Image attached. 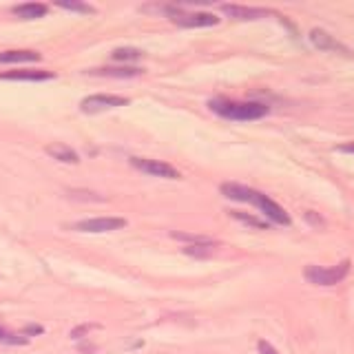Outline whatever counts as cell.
<instances>
[{"mask_svg":"<svg viewBox=\"0 0 354 354\" xmlns=\"http://www.w3.org/2000/svg\"><path fill=\"white\" fill-rule=\"evenodd\" d=\"M14 14L18 18H25V20H36V18H42L44 14H47V5H40V3L16 5L14 7Z\"/></svg>","mask_w":354,"mask_h":354,"instance_id":"13","label":"cell"},{"mask_svg":"<svg viewBox=\"0 0 354 354\" xmlns=\"http://www.w3.org/2000/svg\"><path fill=\"white\" fill-rule=\"evenodd\" d=\"M221 11L226 16L235 18V20H259L270 16L268 9H261V7H243V5H221Z\"/></svg>","mask_w":354,"mask_h":354,"instance_id":"9","label":"cell"},{"mask_svg":"<svg viewBox=\"0 0 354 354\" xmlns=\"http://www.w3.org/2000/svg\"><path fill=\"white\" fill-rule=\"evenodd\" d=\"M51 71H7L0 73V80H20V82H40V80H51Z\"/></svg>","mask_w":354,"mask_h":354,"instance_id":"10","label":"cell"},{"mask_svg":"<svg viewBox=\"0 0 354 354\" xmlns=\"http://www.w3.org/2000/svg\"><path fill=\"white\" fill-rule=\"evenodd\" d=\"M350 272V259H343L337 266H330V268H324V266H308L304 270V277L315 286H337L341 279H346Z\"/></svg>","mask_w":354,"mask_h":354,"instance_id":"3","label":"cell"},{"mask_svg":"<svg viewBox=\"0 0 354 354\" xmlns=\"http://www.w3.org/2000/svg\"><path fill=\"white\" fill-rule=\"evenodd\" d=\"M210 111H215L217 115L226 120H259L268 115V106L261 102H239V100H228V97H215L208 102Z\"/></svg>","mask_w":354,"mask_h":354,"instance_id":"2","label":"cell"},{"mask_svg":"<svg viewBox=\"0 0 354 354\" xmlns=\"http://www.w3.org/2000/svg\"><path fill=\"white\" fill-rule=\"evenodd\" d=\"M257 350H259V354H279V352H277V348L270 346L268 341H259L257 343Z\"/></svg>","mask_w":354,"mask_h":354,"instance_id":"21","label":"cell"},{"mask_svg":"<svg viewBox=\"0 0 354 354\" xmlns=\"http://www.w3.org/2000/svg\"><path fill=\"white\" fill-rule=\"evenodd\" d=\"M217 248V241H210V243H195V246H186L184 252L191 254V257H208L213 254Z\"/></svg>","mask_w":354,"mask_h":354,"instance_id":"15","label":"cell"},{"mask_svg":"<svg viewBox=\"0 0 354 354\" xmlns=\"http://www.w3.org/2000/svg\"><path fill=\"white\" fill-rule=\"evenodd\" d=\"M111 58L118 60V62H129V60H140L142 58V51L140 49H115L111 53Z\"/></svg>","mask_w":354,"mask_h":354,"instance_id":"18","label":"cell"},{"mask_svg":"<svg viewBox=\"0 0 354 354\" xmlns=\"http://www.w3.org/2000/svg\"><path fill=\"white\" fill-rule=\"evenodd\" d=\"M310 42L315 44L321 51H332V53H341V55H350V49L343 42H339L335 36H330L324 29H313L310 31Z\"/></svg>","mask_w":354,"mask_h":354,"instance_id":"8","label":"cell"},{"mask_svg":"<svg viewBox=\"0 0 354 354\" xmlns=\"http://www.w3.org/2000/svg\"><path fill=\"white\" fill-rule=\"evenodd\" d=\"M40 53L27 51V49H16V51H3L0 53V64H11V62H38Z\"/></svg>","mask_w":354,"mask_h":354,"instance_id":"12","label":"cell"},{"mask_svg":"<svg viewBox=\"0 0 354 354\" xmlns=\"http://www.w3.org/2000/svg\"><path fill=\"white\" fill-rule=\"evenodd\" d=\"M221 195L228 199H235V202H246V204L257 206L263 213V217L268 219V224L272 221V224H279V226H290V215H288L277 202H272L268 195L254 191V188L241 186V184H221Z\"/></svg>","mask_w":354,"mask_h":354,"instance_id":"1","label":"cell"},{"mask_svg":"<svg viewBox=\"0 0 354 354\" xmlns=\"http://www.w3.org/2000/svg\"><path fill=\"white\" fill-rule=\"evenodd\" d=\"M93 75H104V77H136L142 73V69H136V66H118V69H93L88 71Z\"/></svg>","mask_w":354,"mask_h":354,"instance_id":"14","label":"cell"},{"mask_svg":"<svg viewBox=\"0 0 354 354\" xmlns=\"http://www.w3.org/2000/svg\"><path fill=\"white\" fill-rule=\"evenodd\" d=\"M339 153H354V142H348V144H341V147H337Z\"/></svg>","mask_w":354,"mask_h":354,"instance_id":"22","label":"cell"},{"mask_svg":"<svg viewBox=\"0 0 354 354\" xmlns=\"http://www.w3.org/2000/svg\"><path fill=\"white\" fill-rule=\"evenodd\" d=\"M47 153L51 155L53 160L64 162V164H77V162H80V158H77V153H75L71 147H66V144H62V142L49 144V147H47Z\"/></svg>","mask_w":354,"mask_h":354,"instance_id":"11","label":"cell"},{"mask_svg":"<svg viewBox=\"0 0 354 354\" xmlns=\"http://www.w3.org/2000/svg\"><path fill=\"white\" fill-rule=\"evenodd\" d=\"M173 237L182 239V241H193V246H195V243H210V241H213V239L202 237V235H188V232H173Z\"/></svg>","mask_w":354,"mask_h":354,"instance_id":"19","label":"cell"},{"mask_svg":"<svg viewBox=\"0 0 354 354\" xmlns=\"http://www.w3.org/2000/svg\"><path fill=\"white\" fill-rule=\"evenodd\" d=\"M0 343H27V339L16 337V335H9L3 328H0Z\"/></svg>","mask_w":354,"mask_h":354,"instance_id":"20","label":"cell"},{"mask_svg":"<svg viewBox=\"0 0 354 354\" xmlns=\"http://www.w3.org/2000/svg\"><path fill=\"white\" fill-rule=\"evenodd\" d=\"M55 5L62 7V9H69V11H77V14H95V9L91 5H84V3H73V0H55Z\"/></svg>","mask_w":354,"mask_h":354,"instance_id":"17","label":"cell"},{"mask_svg":"<svg viewBox=\"0 0 354 354\" xmlns=\"http://www.w3.org/2000/svg\"><path fill=\"white\" fill-rule=\"evenodd\" d=\"M131 164L136 166L138 171L153 175V177H164V180H180V173H177L171 164L160 162V160H144V158H131Z\"/></svg>","mask_w":354,"mask_h":354,"instance_id":"6","label":"cell"},{"mask_svg":"<svg viewBox=\"0 0 354 354\" xmlns=\"http://www.w3.org/2000/svg\"><path fill=\"white\" fill-rule=\"evenodd\" d=\"M230 217H235V219L243 221V224H248V226L261 228V230L270 226L266 219H259V217H254V215H246V213H241V210H230Z\"/></svg>","mask_w":354,"mask_h":354,"instance_id":"16","label":"cell"},{"mask_svg":"<svg viewBox=\"0 0 354 354\" xmlns=\"http://www.w3.org/2000/svg\"><path fill=\"white\" fill-rule=\"evenodd\" d=\"M124 104H129V97L95 93V95L84 97L80 102V109L84 111V113H100V111H109V109H115V106H124Z\"/></svg>","mask_w":354,"mask_h":354,"instance_id":"5","label":"cell"},{"mask_svg":"<svg viewBox=\"0 0 354 354\" xmlns=\"http://www.w3.org/2000/svg\"><path fill=\"white\" fill-rule=\"evenodd\" d=\"M124 226H127V219H122V217H93V219H84L73 224V228L80 232H111Z\"/></svg>","mask_w":354,"mask_h":354,"instance_id":"7","label":"cell"},{"mask_svg":"<svg viewBox=\"0 0 354 354\" xmlns=\"http://www.w3.org/2000/svg\"><path fill=\"white\" fill-rule=\"evenodd\" d=\"M171 14L173 22L177 27L184 29H197V27H215L219 18L215 14H206V11H195V14H184V11H177L173 7L166 9Z\"/></svg>","mask_w":354,"mask_h":354,"instance_id":"4","label":"cell"}]
</instances>
